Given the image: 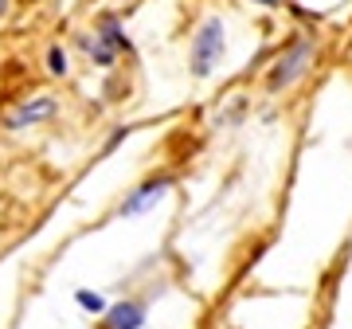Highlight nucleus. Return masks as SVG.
Listing matches in <instances>:
<instances>
[{"label":"nucleus","instance_id":"9d476101","mask_svg":"<svg viewBox=\"0 0 352 329\" xmlns=\"http://www.w3.org/2000/svg\"><path fill=\"white\" fill-rule=\"evenodd\" d=\"M247 4H258V8H282L286 0H247Z\"/></svg>","mask_w":352,"mask_h":329},{"label":"nucleus","instance_id":"f257e3e1","mask_svg":"<svg viewBox=\"0 0 352 329\" xmlns=\"http://www.w3.org/2000/svg\"><path fill=\"white\" fill-rule=\"evenodd\" d=\"M317 51H321L317 36H309V32H298V36L289 39L286 47H282L274 59H270V67H266V78H263L266 90H270V94H286V90H294L305 75H309V71H314Z\"/></svg>","mask_w":352,"mask_h":329},{"label":"nucleus","instance_id":"423d86ee","mask_svg":"<svg viewBox=\"0 0 352 329\" xmlns=\"http://www.w3.org/2000/svg\"><path fill=\"white\" fill-rule=\"evenodd\" d=\"M75 47L82 51L90 63L98 67V71H110V67H118V59H122V55H118V51H113L110 43L98 36V32H94V28H90V32H78V36H75Z\"/></svg>","mask_w":352,"mask_h":329},{"label":"nucleus","instance_id":"9b49d317","mask_svg":"<svg viewBox=\"0 0 352 329\" xmlns=\"http://www.w3.org/2000/svg\"><path fill=\"white\" fill-rule=\"evenodd\" d=\"M113 4H126V8H129V4H138V0H113Z\"/></svg>","mask_w":352,"mask_h":329},{"label":"nucleus","instance_id":"6e6552de","mask_svg":"<svg viewBox=\"0 0 352 329\" xmlns=\"http://www.w3.org/2000/svg\"><path fill=\"white\" fill-rule=\"evenodd\" d=\"M43 67H47L51 78H67L71 75V55H67L63 43H51V47L43 51Z\"/></svg>","mask_w":352,"mask_h":329},{"label":"nucleus","instance_id":"f03ea898","mask_svg":"<svg viewBox=\"0 0 352 329\" xmlns=\"http://www.w3.org/2000/svg\"><path fill=\"white\" fill-rule=\"evenodd\" d=\"M227 55V24L223 16H204L188 39V75L196 83L212 78Z\"/></svg>","mask_w":352,"mask_h":329},{"label":"nucleus","instance_id":"0eeeda50","mask_svg":"<svg viewBox=\"0 0 352 329\" xmlns=\"http://www.w3.org/2000/svg\"><path fill=\"white\" fill-rule=\"evenodd\" d=\"M94 32H98V36L106 39V43H110L113 51H118V55H133V51H138L118 12H98V16H94Z\"/></svg>","mask_w":352,"mask_h":329},{"label":"nucleus","instance_id":"7ed1b4c3","mask_svg":"<svg viewBox=\"0 0 352 329\" xmlns=\"http://www.w3.org/2000/svg\"><path fill=\"white\" fill-rule=\"evenodd\" d=\"M59 114V98L55 94H32L24 102H12L4 114H0V129L4 134H24V129H36L43 122Z\"/></svg>","mask_w":352,"mask_h":329},{"label":"nucleus","instance_id":"39448f33","mask_svg":"<svg viewBox=\"0 0 352 329\" xmlns=\"http://www.w3.org/2000/svg\"><path fill=\"white\" fill-rule=\"evenodd\" d=\"M149 321V298H118L110 302V310L98 317V329H145Z\"/></svg>","mask_w":352,"mask_h":329},{"label":"nucleus","instance_id":"20e7f679","mask_svg":"<svg viewBox=\"0 0 352 329\" xmlns=\"http://www.w3.org/2000/svg\"><path fill=\"white\" fill-rule=\"evenodd\" d=\"M173 189H176V177H173V173H153V177L141 180L138 189L126 192V200L113 208V215H118V220H138V215L153 212V208H157V204H161Z\"/></svg>","mask_w":352,"mask_h":329},{"label":"nucleus","instance_id":"1a4fd4ad","mask_svg":"<svg viewBox=\"0 0 352 329\" xmlns=\"http://www.w3.org/2000/svg\"><path fill=\"white\" fill-rule=\"evenodd\" d=\"M75 306H78V310H87V314H94V317H102L106 310H110L106 294H102V290H87V286H78V290H75Z\"/></svg>","mask_w":352,"mask_h":329}]
</instances>
